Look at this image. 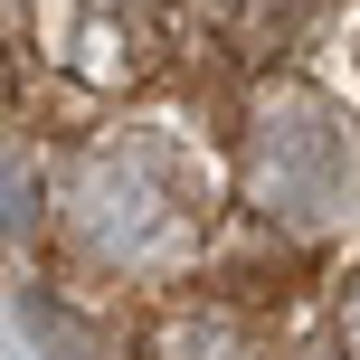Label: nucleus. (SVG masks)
Returning <instances> with one entry per match:
<instances>
[{"instance_id": "obj_1", "label": "nucleus", "mask_w": 360, "mask_h": 360, "mask_svg": "<svg viewBox=\"0 0 360 360\" xmlns=\"http://www.w3.org/2000/svg\"><path fill=\"white\" fill-rule=\"evenodd\" d=\"M48 209H57V237L95 275L162 285V275L199 266L218 190H209V162L171 124H114V133H95V143L67 152Z\"/></svg>"}, {"instance_id": "obj_2", "label": "nucleus", "mask_w": 360, "mask_h": 360, "mask_svg": "<svg viewBox=\"0 0 360 360\" xmlns=\"http://www.w3.org/2000/svg\"><path fill=\"white\" fill-rule=\"evenodd\" d=\"M237 209L275 237H332L360 209V114L313 76H275L237 114Z\"/></svg>"}, {"instance_id": "obj_3", "label": "nucleus", "mask_w": 360, "mask_h": 360, "mask_svg": "<svg viewBox=\"0 0 360 360\" xmlns=\"http://www.w3.org/2000/svg\"><path fill=\"white\" fill-rule=\"evenodd\" d=\"M38 57L76 86L114 95L162 67V10L152 0H38Z\"/></svg>"}, {"instance_id": "obj_4", "label": "nucleus", "mask_w": 360, "mask_h": 360, "mask_svg": "<svg viewBox=\"0 0 360 360\" xmlns=\"http://www.w3.org/2000/svg\"><path fill=\"white\" fill-rule=\"evenodd\" d=\"M143 360H266V351H256V332L237 323L228 304H180V313L152 323Z\"/></svg>"}, {"instance_id": "obj_5", "label": "nucleus", "mask_w": 360, "mask_h": 360, "mask_svg": "<svg viewBox=\"0 0 360 360\" xmlns=\"http://www.w3.org/2000/svg\"><path fill=\"white\" fill-rule=\"evenodd\" d=\"M48 199H57V190H48V171H38L19 143H0V247H10V237H29Z\"/></svg>"}, {"instance_id": "obj_6", "label": "nucleus", "mask_w": 360, "mask_h": 360, "mask_svg": "<svg viewBox=\"0 0 360 360\" xmlns=\"http://www.w3.org/2000/svg\"><path fill=\"white\" fill-rule=\"evenodd\" d=\"M332 342H342V360H360V275L342 285V304H332Z\"/></svg>"}]
</instances>
